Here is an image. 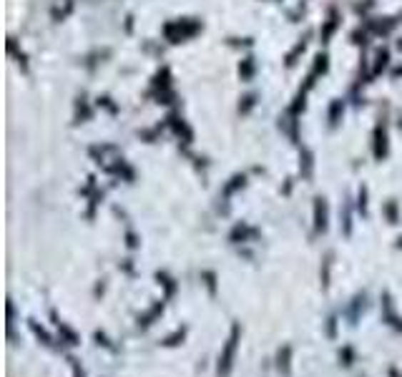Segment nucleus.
<instances>
[{"instance_id":"obj_1","label":"nucleus","mask_w":402,"mask_h":377,"mask_svg":"<svg viewBox=\"0 0 402 377\" xmlns=\"http://www.w3.org/2000/svg\"><path fill=\"white\" fill-rule=\"evenodd\" d=\"M236 340H239V327H234V330H231V337H229V342H226V347H224V355H221V360H219V372H221V375H229L231 360H234V352H236Z\"/></svg>"},{"instance_id":"obj_2","label":"nucleus","mask_w":402,"mask_h":377,"mask_svg":"<svg viewBox=\"0 0 402 377\" xmlns=\"http://www.w3.org/2000/svg\"><path fill=\"white\" fill-rule=\"evenodd\" d=\"M317 229H324V204L317 199Z\"/></svg>"}]
</instances>
